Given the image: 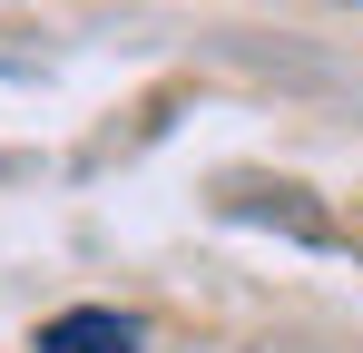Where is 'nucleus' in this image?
Masks as SVG:
<instances>
[{
    "instance_id": "f257e3e1",
    "label": "nucleus",
    "mask_w": 363,
    "mask_h": 353,
    "mask_svg": "<svg viewBox=\"0 0 363 353\" xmlns=\"http://www.w3.org/2000/svg\"><path fill=\"white\" fill-rule=\"evenodd\" d=\"M40 353H138V324L108 314V304H79V314H50L40 324Z\"/></svg>"
}]
</instances>
